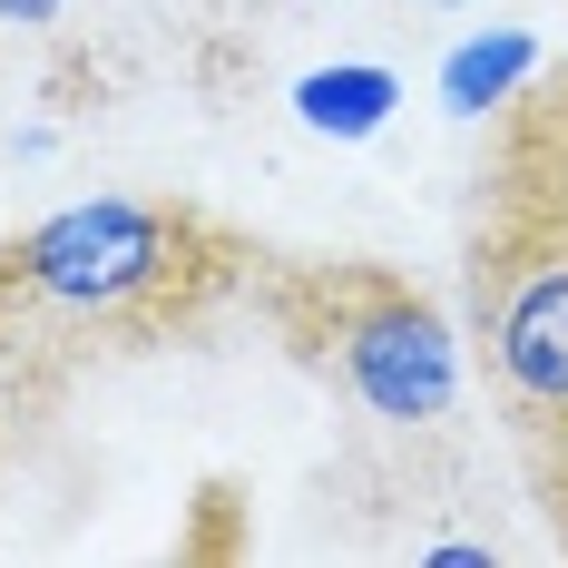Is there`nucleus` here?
Listing matches in <instances>:
<instances>
[{"label": "nucleus", "mask_w": 568, "mask_h": 568, "mask_svg": "<svg viewBox=\"0 0 568 568\" xmlns=\"http://www.w3.org/2000/svg\"><path fill=\"white\" fill-rule=\"evenodd\" d=\"M10 275H20V294H40L50 314L109 324V314L158 304L186 275V226L168 206H148V196H79V206L40 216L10 245Z\"/></svg>", "instance_id": "obj_1"}, {"label": "nucleus", "mask_w": 568, "mask_h": 568, "mask_svg": "<svg viewBox=\"0 0 568 568\" xmlns=\"http://www.w3.org/2000/svg\"><path fill=\"white\" fill-rule=\"evenodd\" d=\"M343 393L363 402L373 422L422 432V422H452L460 402V334L432 294H412L393 275H353L334 294V324H324Z\"/></svg>", "instance_id": "obj_2"}, {"label": "nucleus", "mask_w": 568, "mask_h": 568, "mask_svg": "<svg viewBox=\"0 0 568 568\" xmlns=\"http://www.w3.org/2000/svg\"><path fill=\"white\" fill-rule=\"evenodd\" d=\"M490 373L529 422H568V216H519L470 265Z\"/></svg>", "instance_id": "obj_3"}, {"label": "nucleus", "mask_w": 568, "mask_h": 568, "mask_svg": "<svg viewBox=\"0 0 568 568\" xmlns=\"http://www.w3.org/2000/svg\"><path fill=\"white\" fill-rule=\"evenodd\" d=\"M393 109H402V79L383 59H334V69H304V79H294V118H304L314 138H334V148L383 138Z\"/></svg>", "instance_id": "obj_4"}, {"label": "nucleus", "mask_w": 568, "mask_h": 568, "mask_svg": "<svg viewBox=\"0 0 568 568\" xmlns=\"http://www.w3.org/2000/svg\"><path fill=\"white\" fill-rule=\"evenodd\" d=\"M539 79V30H470L452 59H442V109L460 128H480V118H500Z\"/></svg>", "instance_id": "obj_5"}, {"label": "nucleus", "mask_w": 568, "mask_h": 568, "mask_svg": "<svg viewBox=\"0 0 568 568\" xmlns=\"http://www.w3.org/2000/svg\"><path fill=\"white\" fill-rule=\"evenodd\" d=\"M69 0H0V30H50Z\"/></svg>", "instance_id": "obj_6"}, {"label": "nucleus", "mask_w": 568, "mask_h": 568, "mask_svg": "<svg viewBox=\"0 0 568 568\" xmlns=\"http://www.w3.org/2000/svg\"><path fill=\"white\" fill-rule=\"evenodd\" d=\"M480 559H490L480 539H442V549H432V568H480Z\"/></svg>", "instance_id": "obj_7"}, {"label": "nucleus", "mask_w": 568, "mask_h": 568, "mask_svg": "<svg viewBox=\"0 0 568 568\" xmlns=\"http://www.w3.org/2000/svg\"><path fill=\"white\" fill-rule=\"evenodd\" d=\"M422 10H470V0H422Z\"/></svg>", "instance_id": "obj_8"}]
</instances>
